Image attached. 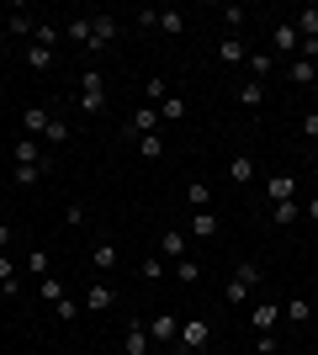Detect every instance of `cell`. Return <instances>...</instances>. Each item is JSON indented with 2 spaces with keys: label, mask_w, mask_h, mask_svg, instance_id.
Wrapping results in <instances>:
<instances>
[{
  "label": "cell",
  "mask_w": 318,
  "mask_h": 355,
  "mask_svg": "<svg viewBox=\"0 0 318 355\" xmlns=\"http://www.w3.org/2000/svg\"><path fill=\"white\" fill-rule=\"evenodd\" d=\"M80 112H85V117H96V112H101V106H106V74L101 69H85V74H80Z\"/></svg>",
  "instance_id": "1"
},
{
  "label": "cell",
  "mask_w": 318,
  "mask_h": 355,
  "mask_svg": "<svg viewBox=\"0 0 318 355\" xmlns=\"http://www.w3.org/2000/svg\"><path fill=\"white\" fill-rule=\"evenodd\" d=\"M255 286H260V266H249V260H244V266L233 270V276H228L223 297L233 302V308H239V302H249V297H255Z\"/></svg>",
  "instance_id": "2"
},
{
  "label": "cell",
  "mask_w": 318,
  "mask_h": 355,
  "mask_svg": "<svg viewBox=\"0 0 318 355\" xmlns=\"http://www.w3.org/2000/svg\"><path fill=\"white\" fill-rule=\"evenodd\" d=\"M207 340H212V324H207V318H186V324H181V334H175L181 355H197V350H207Z\"/></svg>",
  "instance_id": "3"
},
{
  "label": "cell",
  "mask_w": 318,
  "mask_h": 355,
  "mask_svg": "<svg viewBox=\"0 0 318 355\" xmlns=\"http://www.w3.org/2000/svg\"><path fill=\"white\" fill-rule=\"evenodd\" d=\"M249 324H255V334H271V329L281 324V302H271V297H255V302H249Z\"/></svg>",
  "instance_id": "4"
},
{
  "label": "cell",
  "mask_w": 318,
  "mask_h": 355,
  "mask_svg": "<svg viewBox=\"0 0 318 355\" xmlns=\"http://www.w3.org/2000/svg\"><path fill=\"white\" fill-rule=\"evenodd\" d=\"M175 334H181V318H175V313H154L149 318V340L154 345H175Z\"/></svg>",
  "instance_id": "5"
},
{
  "label": "cell",
  "mask_w": 318,
  "mask_h": 355,
  "mask_svg": "<svg viewBox=\"0 0 318 355\" xmlns=\"http://www.w3.org/2000/svg\"><path fill=\"white\" fill-rule=\"evenodd\" d=\"M48 122H53V112L37 101V106H27V112H21V133H27V138H43V133H48Z\"/></svg>",
  "instance_id": "6"
},
{
  "label": "cell",
  "mask_w": 318,
  "mask_h": 355,
  "mask_svg": "<svg viewBox=\"0 0 318 355\" xmlns=\"http://www.w3.org/2000/svg\"><path fill=\"white\" fill-rule=\"evenodd\" d=\"M149 324H143V318H133V324H127V334H122V355H143L149 350Z\"/></svg>",
  "instance_id": "7"
},
{
  "label": "cell",
  "mask_w": 318,
  "mask_h": 355,
  "mask_svg": "<svg viewBox=\"0 0 318 355\" xmlns=\"http://www.w3.org/2000/svg\"><path fill=\"white\" fill-rule=\"evenodd\" d=\"M117 16H91V53L96 48H106V43H117Z\"/></svg>",
  "instance_id": "8"
},
{
  "label": "cell",
  "mask_w": 318,
  "mask_h": 355,
  "mask_svg": "<svg viewBox=\"0 0 318 355\" xmlns=\"http://www.w3.org/2000/svg\"><path fill=\"white\" fill-rule=\"evenodd\" d=\"M127 133L143 138V133H159V106H138L133 117H127Z\"/></svg>",
  "instance_id": "9"
},
{
  "label": "cell",
  "mask_w": 318,
  "mask_h": 355,
  "mask_svg": "<svg viewBox=\"0 0 318 355\" xmlns=\"http://www.w3.org/2000/svg\"><path fill=\"white\" fill-rule=\"evenodd\" d=\"M271 43H276V53H287V59H292V53H303V32L292 27V21H281V27L271 32Z\"/></svg>",
  "instance_id": "10"
},
{
  "label": "cell",
  "mask_w": 318,
  "mask_h": 355,
  "mask_svg": "<svg viewBox=\"0 0 318 355\" xmlns=\"http://www.w3.org/2000/svg\"><path fill=\"white\" fill-rule=\"evenodd\" d=\"M159 260H186V234L181 228H165V234H159Z\"/></svg>",
  "instance_id": "11"
},
{
  "label": "cell",
  "mask_w": 318,
  "mask_h": 355,
  "mask_svg": "<svg viewBox=\"0 0 318 355\" xmlns=\"http://www.w3.org/2000/svg\"><path fill=\"white\" fill-rule=\"evenodd\" d=\"M265 196H271V207L276 202H292V196H297V175H271L265 180Z\"/></svg>",
  "instance_id": "12"
},
{
  "label": "cell",
  "mask_w": 318,
  "mask_h": 355,
  "mask_svg": "<svg viewBox=\"0 0 318 355\" xmlns=\"http://www.w3.org/2000/svg\"><path fill=\"white\" fill-rule=\"evenodd\" d=\"M287 74H292V85H303V90H308V85H318V64H313V59H292V64H287Z\"/></svg>",
  "instance_id": "13"
},
{
  "label": "cell",
  "mask_w": 318,
  "mask_h": 355,
  "mask_svg": "<svg viewBox=\"0 0 318 355\" xmlns=\"http://www.w3.org/2000/svg\"><path fill=\"white\" fill-rule=\"evenodd\" d=\"M255 159H249V154H239V159H228V180H239V186H255Z\"/></svg>",
  "instance_id": "14"
},
{
  "label": "cell",
  "mask_w": 318,
  "mask_h": 355,
  "mask_svg": "<svg viewBox=\"0 0 318 355\" xmlns=\"http://www.w3.org/2000/svg\"><path fill=\"white\" fill-rule=\"evenodd\" d=\"M186 202H191V212H212V186L207 180H191V186H186Z\"/></svg>",
  "instance_id": "15"
},
{
  "label": "cell",
  "mask_w": 318,
  "mask_h": 355,
  "mask_svg": "<svg viewBox=\"0 0 318 355\" xmlns=\"http://www.w3.org/2000/svg\"><path fill=\"white\" fill-rule=\"evenodd\" d=\"M133 144H138V159H165V138H159V133H143V138H133Z\"/></svg>",
  "instance_id": "16"
},
{
  "label": "cell",
  "mask_w": 318,
  "mask_h": 355,
  "mask_svg": "<svg viewBox=\"0 0 318 355\" xmlns=\"http://www.w3.org/2000/svg\"><path fill=\"white\" fill-rule=\"evenodd\" d=\"M244 69H249V80H260V85H265V74L276 69V59H271V53H244Z\"/></svg>",
  "instance_id": "17"
},
{
  "label": "cell",
  "mask_w": 318,
  "mask_h": 355,
  "mask_svg": "<svg viewBox=\"0 0 318 355\" xmlns=\"http://www.w3.org/2000/svg\"><path fill=\"white\" fill-rule=\"evenodd\" d=\"M16 164H48L43 159V138H21V144H16Z\"/></svg>",
  "instance_id": "18"
},
{
  "label": "cell",
  "mask_w": 318,
  "mask_h": 355,
  "mask_svg": "<svg viewBox=\"0 0 318 355\" xmlns=\"http://www.w3.org/2000/svg\"><path fill=\"white\" fill-rule=\"evenodd\" d=\"M281 318H287V324H308V318H313V302H308V297H292L287 308H281Z\"/></svg>",
  "instance_id": "19"
},
{
  "label": "cell",
  "mask_w": 318,
  "mask_h": 355,
  "mask_svg": "<svg viewBox=\"0 0 318 355\" xmlns=\"http://www.w3.org/2000/svg\"><path fill=\"white\" fill-rule=\"evenodd\" d=\"M186 228H191L197 239H212V234H218V212H191V223H186Z\"/></svg>",
  "instance_id": "20"
},
{
  "label": "cell",
  "mask_w": 318,
  "mask_h": 355,
  "mask_svg": "<svg viewBox=\"0 0 318 355\" xmlns=\"http://www.w3.org/2000/svg\"><path fill=\"white\" fill-rule=\"evenodd\" d=\"M159 32H165V37H181V32H186V16L175 11V6H165V11H159Z\"/></svg>",
  "instance_id": "21"
},
{
  "label": "cell",
  "mask_w": 318,
  "mask_h": 355,
  "mask_svg": "<svg viewBox=\"0 0 318 355\" xmlns=\"http://www.w3.org/2000/svg\"><path fill=\"white\" fill-rule=\"evenodd\" d=\"M297 218H303V207H297V202H276V207H271V223H276V228H292Z\"/></svg>",
  "instance_id": "22"
},
{
  "label": "cell",
  "mask_w": 318,
  "mask_h": 355,
  "mask_svg": "<svg viewBox=\"0 0 318 355\" xmlns=\"http://www.w3.org/2000/svg\"><path fill=\"white\" fill-rule=\"evenodd\" d=\"M112 302H117V297H112V286H101V282H96L91 292H85V308H91V313H106Z\"/></svg>",
  "instance_id": "23"
},
{
  "label": "cell",
  "mask_w": 318,
  "mask_h": 355,
  "mask_svg": "<svg viewBox=\"0 0 318 355\" xmlns=\"http://www.w3.org/2000/svg\"><path fill=\"white\" fill-rule=\"evenodd\" d=\"M292 27L303 32V37H318V6H303V11L292 16Z\"/></svg>",
  "instance_id": "24"
},
{
  "label": "cell",
  "mask_w": 318,
  "mask_h": 355,
  "mask_svg": "<svg viewBox=\"0 0 318 355\" xmlns=\"http://www.w3.org/2000/svg\"><path fill=\"white\" fill-rule=\"evenodd\" d=\"M64 37H69V43H80V48H91V16H75V21L64 27Z\"/></svg>",
  "instance_id": "25"
},
{
  "label": "cell",
  "mask_w": 318,
  "mask_h": 355,
  "mask_svg": "<svg viewBox=\"0 0 318 355\" xmlns=\"http://www.w3.org/2000/svg\"><path fill=\"white\" fill-rule=\"evenodd\" d=\"M43 175H48V164H16V170H11V180H16V186H37Z\"/></svg>",
  "instance_id": "26"
},
{
  "label": "cell",
  "mask_w": 318,
  "mask_h": 355,
  "mask_svg": "<svg viewBox=\"0 0 318 355\" xmlns=\"http://www.w3.org/2000/svg\"><path fill=\"white\" fill-rule=\"evenodd\" d=\"M170 276H175V282H186V286H197V282H202V266L186 254V260H175V270H170Z\"/></svg>",
  "instance_id": "27"
},
{
  "label": "cell",
  "mask_w": 318,
  "mask_h": 355,
  "mask_svg": "<svg viewBox=\"0 0 318 355\" xmlns=\"http://www.w3.org/2000/svg\"><path fill=\"white\" fill-rule=\"evenodd\" d=\"M27 69H53V48H37V43H27Z\"/></svg>",
  "instance_id": "28"
},
{
  "label": "cell",
  "mask_w": 318,
  "mask_h": 355,
  "mask_svg": "<svg viewBox=\"0 0 318 355\" xmlns=\"http://www.w3.org/2000/svg\"><path fill=\"white\" fill-rule=\"evenodd\" d=\"M91 266L96 270H112V266H117V244H96V250H91Z\"/></svg>",
  "instance_id": "29"
},
{
  "label": "cell",
  "mask_w": 318,
  "mask_h": 355,
  "mask_svg": "<svg viewBox=\"0 0 318 355\" xmlns=\"http://www.w3.org/2000/svg\"><path fill=\"white\" fill-rule=\"evenodd\" d=\"M239 101L244 106H265V85H260V80H244V85H239Z\"/></svg>",
  "instance_id": "30"
},
{
  "label": "cell",
  "mask_w": 318,
  "mask_h": 355,
  "mask_svg": "<svg viewBox=\"0 0 318 355\" xmlns=\"http://www.w3.org/2000/svg\"><path fill=\"white\" fill-rule=\"evenodd\" d=\"M218 59L223 64H244V43L239 37H223V43H218Z\"/></svg>",
  "instance_id": "31"
},
{
  "label": "cell",
  "mask_w": 318,
  "mask_h": 355,
  "mask_svg": "<svg viewBox=\"0 0 318 355\" xmlns=\"http://www.w3.org/2000/svg\"><path fill=\"white\" fill-rule=\"evenodd\" d=\"M37 292H43V302H53V308H59L64 297H69V292H64V282H59V276H43V286H37Z\"/></svg>",
  "instance_id": "32"
},
{
  "label": "cell",
  "mask_w": 318,
  "mask_h": 355,
  "mask_svg": "<svg viewBox=\"0 0 318 355\" xmlns=\"http://www.w3.org/2000/svg\"><path fill=\"white\" fill-rule=\"evenodd\" d=\"M32 43H37V48H53V43H59V27H53V21H37V27H32Z\"/></svg>",
  "instance_id": "33"
},
{
  "label": "cell",
  "mask_w": 318,
  "mask_h": 355,
  "mask_svg": "<svg viewBox=\"0 0 318 355\" xmlns=\"http://www.w3.org/2000/svg\"><path fill=\"white\" fill-rule=\"evenodd\" d=\"M32 27H37V21H32L27 11H16V16H6V32H16V37H32Z\"/></svg>",
  "instance_id": "34"
},
{
  "label": "cell",
  "mask_w": 318,
  "mask_h": 355,
  "mask_svg": "<svg viewBox=\"0 0 318 355\" xmlns=\"http://www.w3.org/2000/svg\"><path fill=\"white\" fill-rule=\"evenodd\" d=\"M218 21H223V27H228V37H233V32L244 27V6H223V11H218Z\"/></svg>",
  "instance_id": "35"
},
{
  "label": "cell",
  "mask_w": 318,
  "mask_h": 355,
  "mask_svg": "<svg viewBox=\"0 0 318 355\" xmlns=\"http://www.w3.org/2000/svg\"><path fill=\"white\" fill-rule=\"evenodd\" d=\"M159 117H165V122H181V117H186V101H175V96H165V101H159Z\"/></svg>",
  "instance_id": "36"
},
{
  "label": "cell",
  "mask_w": 318,
  "mask_h": 355,
  "mask_svg": "<svg viewBox=\"0 0 318 355\" xmlns=\"http://www.w3.org/2000/svg\"><path fill=\"white\" fill-rule=\"evenodd\" d=\"M138 276H143V282H159V276H165V260H159V254H149V260L138 266Z\"/></svg>",
  "instance_id": "37"
},
{
  "label": "cell",
  "mask_w": 318,
  "mask_h": 355,
  "mask_svg": "<svg viewBox=\"0 0 318 355\" xmlns=\"http://www.w3.org/2000/svg\"><path fill=\"white\" fill-rule=\"evenodd\" d=\"M64 138H69V122L53 117V122H48V133H43V144H64Z\"/></svg>",
  "instance_id": "38"
},
{
  "label": "cell",
  "mask_w": 318,
  "mask_h": 355,
  "mask_svg": "<svg viewBox=\"0 0 318 355\" xmlns=\"http://www.w3.org/2000/svg\"><path fill=\"white\" fill-rule=\"evenodd\" d=\"M48 266H53V254H48V250H32V260H27L32 276H48Z\"/></svg>",
  "instance_id": "39"
},
{
  "label": "cell",
  "mask_w": 318,
  "mask_h": 355,
  "mask_svg": "<svg viewBox=\"0 0 318 355\" xmlns=\"http://www.w3.org/2000/svg\"><path fill=\"white\" fill-rule=\"evenodd\" d=\"M143 96H149V101H165V96H170V90H165V80H159V74H154V80H149V85H143Z\"/></svg>",
  "instance_id": "40"
},
{
  "label": "cell",
  "mask_w": 318,
  "mask_h": 355,
  "mask_svg": "<svg viewBox=\"0 0 318 355\" xmlns=\"http://www.w3.org/2000/svg\"><path fill=\"white\" fill-rule=\"evenodd\" d=\"M16 282V260L11 254H0V286H11Z\"/></svg>",
  "instance_id": "41"
},
{
  "label": "cell",
  "mask_w": 318,
  "mask_h": 355,
  "mask_svg": "<svg viewBox=\"0 0 318 355\" xmlns=\"http://www.w3.org/2000/svg\"><path fill=\"white\" fill-rule=\"evenodd\" d=\"M53 313H59L64 324H75V313H80V302H75V297H64V302H59V308H53Z\"/></svg>",
  "instance_id": "42"
},
{
  "label": "cell",
  "mask_w": 318,
  "mask_h": 355,
  "mask_svg": "<svg viewBox=\"0 0 318 355\" xmlns=\"http://www.w3.org/2000/svg\"><path fill=\"white\" fill-rule=\"evenodd\" d=\"M64 223H69V228H80V223H85V207H80V202H69V207H64Z\"/></svg>",
  "instance_id": "43"
},
{
  "label": "cell",
  "mask_w": 318,
  "mask_h": 355,
  "mask_svg": "<svg viewBox=\"0 0 318 355\" xmlns=\"http://www.w3.org/2000/svg\"><path fill=\"white\" fill-rule=\"evenodd\" d=\"M276 345H281V340H276V329H271V334H255V350H260V355H271Z\"/></svg>",
  "instance_id": "44"
},
{
  "label": "cell",
  "mask_w": 318,
  "mask_h": 355,
  "mask_svg": "<svg viewBox=\"0 0 318 355\" xmlns=\"http://www.w3.org/2000/svg\"><path fill=\"white\" fill-rule=\"evenodd\" d=\"M303 138H318V106H313V112H303Z\"/></svg>",
  "instance_id": "45"
},
{
  "label": "cell",
  "mask_w": 318,
  "mask_h": 355,
  "mask_svg": "<svg viewBox=\"0 0 318 355\" xmlns=\"http://www.w3.org/2000/svg\"><path fill=\"white\" fill-rule=\"evenodd\" d=\"M303 212H308V223H318V196H313V202H308Z\"/></svg>",
  "instance_id": "46"
},
{
  "label": "cell",
  "mask_w": 318,
  "mask_h": 355,
  "mask_svg": "<svg viewBox=\"0 0 318 355\" xmlns=\"http://www.w3.org/2000/svg\"><path fill=\"white\" fill-rule=\"evenodd\" d=\"M6 244H11V228H0V254H6Z\"/></svg>",
  "instance_id": "47"
},
{
  "label": "cell",
  "mask_w": 318,
  "mask_h": 355,
  "mask_svg": "<svg viewBox=\"0 0 318 355\" xmlns=\"http://www.w3.org/2000/svg\"><path fill=\"white\" fill-rule=\"evenodd\" d=\"M6 37H11V32H6V21H0V48H6Z\"/></svg>",
  "instance_id": "48"
},
{
  "label": "cell",
  "mask_w": 318,
  "mask_h": 355,
  "mask_svg": "<svg viewBox=\"0 0 318 355\" xmlns=\"http://www.w3.org/2000/svg\"><path fill=\"white\" fill-rule=\"evenodd\" d=\"M313 244H318V234H313Z\"/></svg>",
  "instance_id": "49"
},
{
  "label": "cell",
  "mask_w": 318,
  "mask_h": 355,
  "mask_svg": "<svg viewBox=\"0 0 318 355\" xmlns=\"http://www.w3.org/2000/svg\"><path fill=\"white\" fill-rule=\"evenodd\" d=\"M313 90H318V85H313Z\"/></svg>",
  "instance_id": "50"
}]
</instances>
